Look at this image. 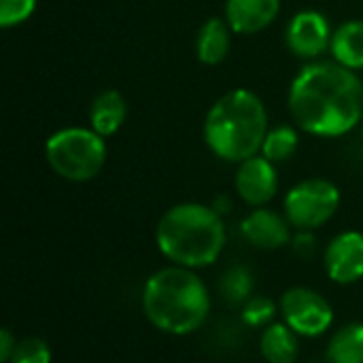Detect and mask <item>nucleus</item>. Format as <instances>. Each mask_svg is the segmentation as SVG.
I'll return each mask as SVG.
<instances>
[{"instance_id": "f257e3e1", "label": "nucleus", "mask_w": 363, "mask_h": 363, "mask_svg": "<svg viewBox=\"0 0 363 363\" xmlns=\"http://www.w3.org/2000/svg\"><path fill=\"white\" fill-rule=\"evenodd\" d=\"M287 104L298 128L336 138L363 121V81L336 60L313 62L296 74Z\"/></svg>"}, {"instance_id": "f03ea898", "label": "nucleus", "mask_w": 363, "mask_h": 363, "mask_svg": "<svg viewBox=\"0 0 363 363\" xmlns=\"http://www.w3.org/2000/svg\"><path fill=\"white\" fill-rule=\"evenodd\" d=\"M143 313L160 332L189 336L206 323L211 294L194 270L168 266L147 279L143 287Z\"/></svg>"}, {"instance_id": "7ed1b4c3", "label": "nucleus", "mask_w": 363, "mask_h": 363, "mask_svg": "<svg viewBox=\"0 0 363 363\" xmlns=\"http://www.w3.org/2000/svg\"><path fill=\"white\" fill-rule=\"evenodd\" d=\"M155 242L174 266L206 268L219 259L225 247V223L213 206L183 202L162 215Z\"/></svg>"}, {"instance_id": "20e7f679", "label": "nucleus", "mask_w": 363, "mask_h": 363, "mask_svg": "<svg viewBox=\"0 0 363 363\" xmlns=\"http://www.w3.org/2000/svg\"><path fill=\"white\" fill-rule=\"evenodd\" d=\"M268 113L262 98L249 89L223 94L204 119L208 149L225 162L240 164L262 153L268 134Z\"/></svg>"}, {"instance_id": "39448f33", "label": "nucleus", "mask_w": 363, "mask_h": 363, "mask_svg": "<svg viewBox=\"0 0 363 363\" xmlns=\"http://www.w3.org/2000/svg\"><path fill=\"white\" fill-rule=\"evenodd\" d=\"M49 168L72 183H85L100 174L106 162V143L91 128H64L45 143Z\"/></svg>"}, {"instance_id": "423d86ee", "label": "nucleus", "mask_w": 363, "mask_h": 363, "mask_svg": "<svg viewBox=\"0 0 363 363\" xmlns=\"http://www.w3.org/2000/svg\"><path fill=\"white\" fill-rule=\"evenodd\" d=\"M340 208V191L332 181L306 179L285 196V217L296 230H317Z\"/></svg>"}, {"instance_id": "0eeeda50", "label": "nucleus", "mask_w": 363, "mask_h": 363, "mask_svg": "<svg viewBox=\"0 0 363 363\" xmlns=\"http://www.w3.org/2000/svg\"><path fill=\"white\" fill-rule=\"evenodd\" d=\"M279 311L283 315V321L298 336L304 338H319L334 323L332 304L319 291L308 287H294L285 291Z\"/></svg>"}, {"instance_id": "6e6552de", "label": "nucleus", "mask_w": 363, "mask_h": 363, "mask_svg": "<svg viewBox=\"0 0 363 363\" xmlns=\"http://www.w3.org/2000/svg\"><path fill=\"white\" fill-rule=\"evenodd\" d=\"M328 277L338 285H353L363 279V234L342 232L330 240L323 255Z\"/></svg>"}, {"instance_id": "1a4fd4ad", "label": "nucleus", "mask_w": 363, "mask_h": 363, "mask_svg": "<svg viewBox=\"0 0 363 363\" xmlns=\"http://www.w3.org/2000/svg\"><path fill=\"white\" fill-rule=\"evenodd\" d=\"M332 34L325 15L308 9L291 17L287 26V45L298 57L315 60L332 45Z\"/></svg>"}, {"instance_id": "9d476101", "label": "nucleus", "mask_w": 363, "mask_h": 363, "mask_svg": "<svg viewBox=\"0 0 363 363\" xmlns=\"http://www.w3.org/2000/svg\"><path fill=\"white\" fill-rule=\"evenodd\" d=\"M279 189V174L274 164L264 155H253L240 162L236 172V191L249 206H266Z\"/></svg>"}, {"instance_id": "9b49d317", "label": "nucleus", "mask_w": 363, "mask_h": 363, "mask_svg": "<svg viewBox=\"0 0 363 363\" xmlns=\"http://www.w3.org/2000/svg\"><path fill=\"white\" fill-rule=\"evenodd\" d=\"M291 223L285 215L270 208H255L240 223L242 238L259 251H279L291 242Z\"/></svg>"}, {"instance_id": "f8f14e48", "label": "nucleus", "mask_w": 363, "mask_h": 363, "mask_svg": "<svg viewBox=\"0 0 363 363\" xmlns=\"http://www.w3.org/2000/svg\"><path fill=\"white\" fill-rule=\"evenodd\" d=\"M281 11V0H228L225 21L238 34H257L266 30Z\"/></svg>"}, {"instance_id": "ddd939ff", "label": "nucleus", "mask_w": 363, "mask_h": 363, "mask_svg": "<svg viewBox=\"0 0 363 363\" xmlns=\"http://www.w3.org/2000/svg\"><path fill=\"white\" fill-rule=\"evenodd\" d=\"M232 28L228 21L219 17H211L198 32L196 38V55L202 64L215 66L221 64L232 49Z\"/></svg>"}, {"instance_id": "4468645a", "label": "nucleus", "mask_w": 363, "mask_h": 363, "mask_svg": "<svg viewBox=\"0 0 363 363\" xmlns=\"http://www.w3.org/2000/svg\"><path fill=\"white\" fill-rule=\"evenodd\" d=\"M128 104L125 98L117 89H106L98 94L89 108L91 130H96L100 136H113L125 121Z\"/></svg>"}, {"instance_id": "2eb2a0df", "label": "nucleus", "mask_w": 363, "mask_h": 363, "mask_svg": "<svg viewBox=\"0 0 363 363\" xmlns=\"http://www.w3.org/2000/svg\"><path fill=\"white\" fill-rule=\"evenodd\" d=\"M259 351L266 363H296L300 355L298 334L285 321L270 323L259 336Z\"/></svg>"}, {"instance_id": "dca6fc26", "label": "nucleus", "mask_w": 363, "mask_h": 363, "mask_svg": "<svg viewBox=\"0 0 363 363\" xmlns=\"http://www.w3.org/2000/svg\"><path fill=\"white\" fill-rule=\"evenodd\" d=\"M330 49L338 64L355 72L363 70V19H351L336 28Z\"/></svg>"}, {"instance_id": "f3484780", "label": "nucleus", "mask_w": 363, "mask_h": 363, "mask_svg": "<svg viewBox=\"0 0 363 363\" xmlns=\"http://www.w3.org/2000/svg\"><path fill=\"white\" fill-rule=\"evenodd\" d=\"M328 363H363V323L353 321L342 325L328 342Z\"/></svg>"}, {"instance_id": "a211bd4d", "label": "nucleus", "mask_w": 363, "mask_h": 363, "mask_svg": "<svg viewBox=\"0 0 363 363\" xmlns=\"http://www.w3.org/2000/svg\"><path fill=\"white\" fill-rule=\"evenodd\" d=\"M219 294L228 304L242 306L253 296V274L247 266H230L219 279Z\"/></svg>"}, {"instance_id": "6ab92c4d", "label": "nucleus", "mask_w": 363, "mask_h": 363, "mask_svg": "<svg viewBox=\"0 0 363 363\" xmlns=\"http://www.w3.org/2000/svg\"><path fill=\"white\" fill-rule=\"evenodd\" d=\"M298 143H300V138L294 128H289V125L270 128L264 138V145H262V155L266 160H270L272 164L287 162L296 153Z\"/></svg>"}, {"instance_id": "aec40b11", "label": "nucleus", "mask_w": 363, "mask_h": 363, "mask_svg": "<svg viewBox=\"0 0 363 363\" xmlns=\"http://www.w3.org/2000/svg\"><path fill=\"white\" fill-rule=\"evenodd\" d=\"M274 315H277V304L270 298L251 296L242 304L240 319L247 328H268L270 323H274Z\"/></svg>"}, {"instance_id": "412c9836", "label": "nucleus", "mask_w": 363, "mask_h": 363, "mask_svg": "<svg viewBox=\"0 0 363 363\" xmlns=\"http://www.w3.org/2000/svg\"><path fill=\"white\" fill-rule=\"evenodd\" d=\"M9 363H51V349L40 338H23L17 340V347Z\"/></svg>"}, {"instance_id": "4be33fe9", "label": "nucleus", "mask_w": 363, "mask_h": 363, "mask_svg": "<svg viewBox=\"0 0 363 363\" xmlns=\"http://www.w3.org/2000/svg\"><path fill=\"white\" fill-rule=\"evenodd\" d=\"M36 9V0H0V26L13 28L30 19Z\"/></svg>"}, {"instance_id": "5701e85b", "label": "nucleus", "mask_w": 363, "mask_h": 363, "mask_svg": "<svg viewBox=\"0 0 363 363\" xmlns=\"http://www.w3.org/2000/svg\"><path fill=\"white\" fill-rule=\"evenodd\" d=\"M291 247H294V251L300 255V257H313L315 255V251H317V238H315V234L313 232H308V230H298V234L291 238Z\"/></svg>"}, {"instance_id": "b1692460", "label": "nucleus", "mask_w": 363, "mask_h": 363, "mask_svg": "<svg viewBox=\"0 0 363 363\" xmlns=\"http://www.w3.org/2000/svg\"><path fill=\"white\" fill-rule=\"evenodd\" d=\"M15 347H17V340L11 334V330H2L0 332V363H9Z\"/></svg>"}, {"instance_id": "393cba45", "label": "nucleus", "mask_w": 363, "mask_h": 363, "mask_svg": "<svg viewBox=\"0 0 363 363\" xmlns=\"http://www.w3.org/2000/svg\"><path fill=\"white\" fill-rule=\"evenodd\" d=\"M213 208L223 217L225 213H230V208H232V202H230V198L228 196H219L217 200H215V204H213Z\"/></svg>"}]
</instances>
